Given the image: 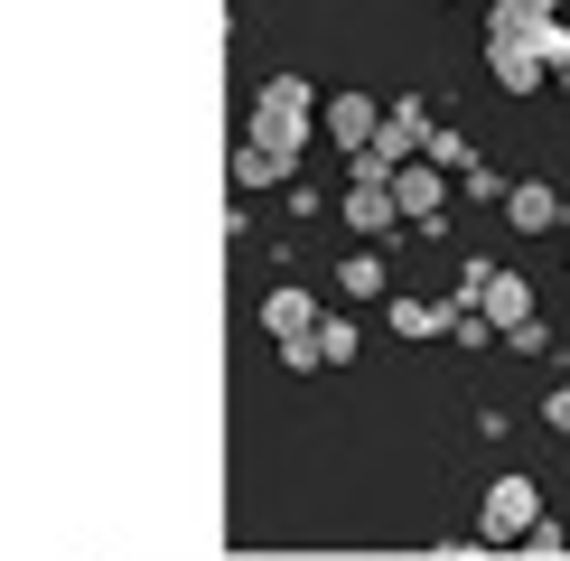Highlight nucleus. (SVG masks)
Returning <instances> with one entry per match:
<instances>
[{
  "label": "nucleus",
  "instance_id": "obj_11",
  "mask_svg": "<svg viewBox=\"0 0 570 561\" xmlns=\"http://www.w3.org/2000/svg\"><path fill=\"white\" fill-rule=\"evenodd\" d=\"M337 280H346V299H374V291H384V263H374V253H355Z\"/></svg>",
  "mask_w": 570,
  "mask_h": 561
},
{
  "label": "nucleus",
  "instance_id": "obj_2",
  "mask_svg": "<svg viewBox=\"0 0 570 561\" xmlns=\"http://www.w3.org/2000/svg\"><path fill=\"white\" fill-rule=\"evenodd\" d=\"M468 309H478L487 327H505V337H514V327L533 318V291H524L514 272H495V263H468Z\"/></svg>",
  "mask_w": 570,
  "mask_h": 561
},
{
  "label": "nucleus",
  "instance_id": "obj_4",
  "mask_svg": "<svg viewBox=\"0 0 570 561\" xmlns=\"http://www.w3.org/2000/svg\"><path fill=\"white\" fill-rule=\"evenodd\" d=\"M263 327H272V337H281V356H291V365H308V356H318V309H308V291H272L263 299Z\"/></svg>",
  "mask_w": 570,
  "mask_h": 561
},
{
  "label": "nucleus",
  "instance_id": "obj_7",
  "mask_svg": "<svg viewBox=\"0 0 570 561\" xmlns=\"http://www.w3.org/2000/svg\"><path fill=\"white\" fill-rule=\"evenodd\" d=\"M393 197H402V216H412V225H440V197H449V187H440L431 159H421V169H393Z\"/></svg>",
  "mask_w": 570,
  "mask_h": 561
},
{
  "label": "nucleus",
  "instance_id": "obj_3",
  "mask_svg": "<svg viewBox=\"0 0 570 561\" xmlns=\"http://www.w3.org/2000/svg\"><path fill=\"white\" fill-rule=\"evenodd\" d=\"M542 533V486L533 478H495L487 486V543H524Z\"/></svg>",
  "mask_w": 570,
  "mask_h": 561
},
{
  "label": "nucleus",
  "instance_id": "obj_10",
  "mask_svg": "<svg viewBox=\"0 0 570 561\" xmlns=\"http://www.w3.org/2000/svg\"><path fill=\"white\" fill-rule=\"evenodd\" d=\"M393 327L402 337H431V327H449V309H431V299H393Z\"/></svg>",
  "mask_w": 570,
  "mask_h": 561
},
{
  "label": "nucleus",
  "instance_id": "obj_9",
  "mask_svg": "<svg viewBox=\"0 0 570 561\" xmlns=\"http://www.w3.org/2000/svg\"><path fill=\"white\" fill-rule=\"evenodd\" d=\"M281 178H291V159L253 150V140H244V150H234V187H281Z\"/></svg>",
  "mask_w": 570,
  "mask_h": 561
},
{
  "label": "nucleus",
  "instance_id": "obj_6",
  "mask_svg": "<svg viewBox=\"0 0 570 561\" xmlns=\"http://www.w3.org/2000/svg\"><path fill=\"white\" fill-rule=\"evenodd\" d=\"M505 225H514V234H552V225H561V197H552V187H542V178L505 187Z\"/></svg>",
  "mask_w": 570,
  "mask_h": 561
},
{
  "label": "nucleus",
  "instance_id": "obj_12",
  "mask_svg": "<svg viewBox=\"0 0 570 561\" xmlns=\"http://www.w3.org/2000/svg\"><path fill=\"white\" fill-rule=\"evenodd\" d=\"M346 356H355V327L327 318V327H318V365H346Z\"/></svg>",
  "mask_w": 570,
  "mask_h": 561
},
{
  "label": "nucleus",
  "instance_id": "obj_13",
  "mask_svg": "<svg viewBox=\"0 0 570 561\" xmlns=\"http://www.w3.org/2000/svg\"><path fill=\"white\" fill-rule=\"evenodd\" d=\"M431 169H478V159H468L459 131H431Z\"/></svg>",
  "mask_w": 570,
  "mask_h": 561
},
{
  "label": "nucleus",
  "instance_id": "obj_14",
  "mask_svg": "<svg viewBox=\"0 0 570 561\" xmlns=\"http://www.w3.org/2000/svg\"><path fill=\"white\" fill-rule=\"evenodd\" d=\"M542 421H552V431H570V384L552 393V412H542Z\"/></svg>",
  "mask_w": 570,
  "mask_h": 561
},
{
  "label": "nucleus",
  "instance_id": "obj_15",
  "mask_svg": "<svg viewBox=\"0 0 570 561\" xmlns=\"http://www.w3.org/2000/svg\"><path fill=\"white\" fill-rule=\"evenodd\" d=\"M552 85H561V94H570V57H561V66H552Z\"/></svg>",
  "mask_w": 570,
  "mask_h": 561
},
{
  "label": "nucleus",
  "instance_id": "obj_5",
  "mask_svg": "<svg viewBox=\"0 0 570 561\" xmlns=\"http://www.w3.org/2000/svg\"><path fill=\"white\" fill-rule=\"evenodd\" d=\"M374 131H384L374 94H337V104H327V140H337V150H355V159H365V150H374Z\"/></svg>",
  "mask_w": 570,
  "mask_h": 561
},
{
  "label": "nucleus",
  "instance_id": "obj_1",
  "mask_svg": "<svg viewBox=\"0 0 570 561\" xmlns=\"http://www.w3.org/2000/svg\"><path fill=\"white\" fill-rule=\"evenodd\" d=\"M299 140H308V85L299 76H272L263 94H253V150L299 159Z\"/></svg>",
  "mask_w": 570,
  "mask_h": 561
},
{
  "label": "nucleus",
  "instance_id": "obj_8",
  "mask_svg": "<svg viewBox=\"0 0 570 561\" xmlns=\"http://www.w3.org/2000/svg\"><path fill=\"white\" fill-rule=\"evenodd\" d=\"M393 216H402L393 178H355V197H346V225H355V234H384Z\"/></svg>",
  "mask_w": 570,
  "mask_h": 561
}]
</instances>
